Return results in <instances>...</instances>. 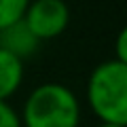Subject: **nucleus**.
<instances>
[{
  "label": "nucleus",
  "mask_w": 127,
  "mask_h": 127,
  "mask_svg": "<svg viewBox=\"0 0 127 127\" xmlns=\"http://www.w3.org/2000/svg\"><path fill=\"white\" fill-rule=\"evenodd\" d=\"M125 42H127V30H121L117 36V57L119 62L127 64V49H125Z\"/></svg>",
  "instance_id": "6e6552de"
},
{
  "label": "nucleus",
  "mask_w": 127,
  "mask_h": 127,
  "mask_svg": "<svg viewBox=\"0 0 127 127\" xmlns=\"http://www.w3.org/2000/svg\"><path fill=\"white\" fill-rule=\"evenodd\" d=\"M38 45H40V40L30 32V28L26 26L23 19L4 28V30H0V49L13 53L21 62H26L28 57H32L36 53Z\"/></svg>",
  "instance_id": "20e7f679"
},
{
  "label": "nucleus",
  "mask_w": 127,
  "mask_h": 127,
  "mask_svg": "<svg viewBox=\"0 0 127 127\" xmlns=\"http://www.w3.org/2000/svg\"><path fill=\"white\" fill-rule=\"evenodd\" d=\"M23 83V62L13 53L0 49V102L17 93Z\"/></svg>",
  "instance_id": "39448f33"
},
{
  "label": "nucleus",
  "mask_w": 127,
  "mask_h": 127,
  "mask_svg": "<svg viewBox=\"0 0 127 127\" xmlns=\"http://www.w3.org/2000/svg\"><path fill=\"white\" fill-rule=\"evenodd\" d=\"M30 0H0V30L21 21Z\"/></svg>",
  "instance_id": "423d86ee"
},
{
  "label": "nucleus",
  "mask_w": 127,
  "mask_h": 127,
  "mask_svg": "<svg viewBox=\"0 0 127 127\" xmlns=\"http://www.w3.org/2000/svg\"><path fill=\"white\" fill-rule=\"evenodd\" d=\"M19 119L26 127H78L81 104L70 87L45 83L32 89Z\"/></svg>",
  "instance_id": "f03ea898"
},
{
  "label": "nucleus",
  "mask_w": 127,
  "mask_h": 127,
  "mask_svg": "<svg viewBox=\"0 0 127 127\" xmlns=\"http://www.w3.org/2000/svg\"><path fill=\"white\" fill-rule=\"evenodd\" d=\"M23 21L40 42L51 40L68 28L70 9L64 0H30Z\"/></svg>",
  "instance_id": "7ed1b4c3"
},
{
  "label": "nucleus",
  "mask_w": 127,
  "mask_h": 127,
  "mask_svg": "<svg viewBox=\"0 0 127 127\" xmlns=\"http://www.w3.org/2000/svg\"><path fill=\"white\" fill-rule=\"evenodd\" d=\"M87 104L102 123L127 125V64L108 59L95 66L87 81Z\"/></svg>",
  "instance_id": "f257e3e1"
},
{
  "label": "nucleus",
  "mask_w": 127,
  "mask_h": 127,
  "mask_svg": "<svg viewBox=\"0 0 127 127\" xmlns=\"http://www.w3.org/2000/svg\"><path fill=\"white\" fill-rule=\"evenodd\" d=\"M97 127H127V125H117V123H100Z\"/></svg>",
  "instance_id": "1a4fd4ad"
},
{
  "label": "nucleus",
  "mask_w": 127,
  "mask_h": 127,
  "mask_svg": "<svg viewBox=\"0 0 127 127\" xmlns=\"http://www.w3.org/2000/svg\"><path fill=\"white\" fill-rule=\"evenodd\" d=\"M0 127H21L19 114L6 102H0Z\"/></svg>",
  "instance_id": "0eeeda50"
}]
</instances>
